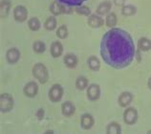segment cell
Wrapping results in <instances>:
<instances>
[{"instance_id": "52a82bcc", "label": "cell", "mask_w": 151, "mask_h": 134, "mask_svg": "<svg viewBox=\"0 0 151 134\" xmlns=\"http://www.w3.org/2000/svg\"><path fill=\"white\" fill-rule=\"evenodd\" d=\"M101 85L98 84H90L86 88V96L90 102H96L101 98Z\"/></svg>"}, {"instance_id": "603a6c76", "label": "cell", "mask_w": 151, "mask_h": 134, "mask_svg": "<svg viewBox=\"0 0 151 134\" xmlns=\"http://www.w3.org/2000/svg\"><path fill=\"white\" fill-rule=\"evenodd\" d=\"M105 131L107 134H121L122 127L118 122H111L107 125Z\"/></svg>"}, {"instance_id": "83f0119b", "label": "cell", "mask_w": 151, "mask_h": 134, "mask_svg": "<svg viewBox=\"0 0 151 134\" xmlns=\"http://www.w3.org/2000/svg\"><path fill=\"white\" fill-rule=\"evenodd\" d=\"M75 12L79 15H82V17H89L91 14V9L86 5H81L78 7H75Z\"/></svg>"}, {"instance_id": "9a60e30c", "label": "cell", "mask_w": 151, "mask_h": 134, "mask_svg": "<svg viewBox=\"0 0 151 134\" xmlns=\"http://www.w3.org/2000/svg\"><path fill=\"white\" fill-rule=\"evenodd\" d=\"M76 112V106L73 102L71 101H65L61 104V113L62 115L66 118L72 117Z\"/></svg>"}, {"instance_id": "6da1fadb", "label": "cell", "mask_w": 151, "mask_h": 134, "mask_svg": "<svg viewBox=\"0 0 151 134\" xmlns=\"http://www.w3.org/2000/svg\"><path fill=\"white\" fill-rule=\"evenodd\" d=\"M101 56L105 63L114 69H124L134 61L136 49L132 37L121 28H112L103 35Z\"/></svg>"}, {"instance_id": "44dd1931", "label": "cell", "mask_w": 151, "mask_h": 134, "mask_svg": "<svg viewBox=\"0 0 151 134\" xmlns=\"http://www.w3.org/2000/svg\"><path fill=\"white\" fill-rule=\"evenodd\" d=\"M118 23V17L114 12H110L108 14H106L105 17V25L108 28L112 29L115 28Z\"/></svg>"}, {"instance_id": "ba28073f", "label": "cell", "mask_w": 151, "mask_h": 134, "mask_svg": "<svg viewBox=\"0 0 151 134\" xmlns=\"http://www.w3.org/2000/svg\"><path fill=\"white\" fill-rule=\"evenodd\" d=\"M5 57H6V61L8 63L14 65L15 63H17L18 61L20 60L21 53H20V51H19V49L17 48V47H12V48L8 49L6 51Z\"/></svg>"}, {"instance_id": "f1b7e54d", "label": "cell", "mask_w": 151, "mask_h": 134, "mask_svg": "<svg viewBox=\"0 0 151 134\" xmlns=\"http://www.w3.org/2000/svg\"><path fill=\"white\" fill-rule=\"evenodd\" d=\"M46 50L45 43L41 40H35L33 43V51L35 54H42L44 53Z\"/></svg>"}, {"instance_id": "d6a6232c", "label": "cell", "mask_w": 151, "mask_h": 134, "mask_svg": "<svg viewBox=\"0 0 151 134\" xmlns=\"http://www.w3.org/2000/svg\"><path fill=\"white\" fill-rule=\"evenodd\" d=\"M147 86H148V88L151 90V76L148 78V80H147Z\"/></svg>"}, {"instance_id": "d6986e66", "label": "cell", "mask_w": 151, "mask_h": 134, "mask_svg": "<svg viewBox=\"0 0 151 134\" xmlns=\"http://www.w3.org/2000/svg\"><path fill=\"white\" fill-rule=\"evenodd\" d=\"M137 47L141 52H148L151 50V39L146 37H140L137 43Z\"/></svg>"}, {"instance_id": "30bf717a", "label": "cell", "mask_w": 151, "mask_h": 134, "mask_svg": "<svg viewBox=\"0 0 151 134\" xmlns=\"http://www.w3.org/2000/svg\"><path fill=\"white\" fill-rule=\"evenodd\" d=\"M38 93V84L35 81H28L23 87V94L27 98H35Z\"/></svg>"}, {"instance_id": "5bb4252c", "label": "cell", "mask_w": 151, "mask_h": 134, "mask_svg": "<svg viewBox=\"0 0 151 134\" xmlns=\"http://www.w3.org/2000/svg\"><path fill=\"white\" fill-rule=\"evenodd\" d=\"M63 51H64V48H63V45L60 41L55 40L51 43L50 54L54 58H58L59 57H61L63 54Z\"/></svg>"}, {"instance_id": "7a4b0ae2", "label": "cell", "mask_w": 151, "mask_h": 134, "mask_svg": "<svg viewBox=\"0 0 151 134\" xmlns=\"http://www.w3.org/2000/svg\"><path fill=\"white\" fill-rule=\"evenodd\" d=\"M32 74H33L35 80L41 84H45L49 81L48 68L42 62H37V63H35L33 66V68H32Z\"/></svg>"}, {"instance_id": "3957f363", "label": "cell", "mask_w": 151, "mask_h": 134, "mask_svg": "<svg viewBox=\"0 0 151 134\" xmlns=\"http://www.w3.org/2000/svg\"><path fill=\"white\" fill-rule=\"evenodd\" d=\"M73 11H75L74 7L62 4L58 0H55L50 5V12L55 17H58V15L60 14H70L73 13Z\"/></svg>"}, {"instance_id": "9c48e42d", "label": "cell", "mask_w": 151, "mask_h": 134, "mask_svg": "<svg viewBox=\"0 0 151 134\" xmlns=\"http://www.w3.org/2000/svg\"><path fill=\"white\" fill-rule=\"evenodd\" d=\"M14 20L17 22H19V23H22V22H25L28 18V10L25 6L23 5H17L14 7Z\"/></svg>"}, {"instance_id": "836d02e7", "label": "cell", "mask_w": 151, "mask_h": 134, "mask_svg": "<svg viewBox=\"0 0 151 134\" xmlns=\"http://www.w3.org/2000/svg\"><path fill=\"white\" fill-rule=\"evenodd\" d=\"M54 132H55L54 130H51V129H49V130L45 131V134H50V133H54Z\"/></svg>"}, {"instance_id": "f546056e", "label": "cell", "mask_w": 151, "mask_h": 134, "mask_svg": "<svg viewBox=\"0 0 151 134\" xmlns=\"http://www.w3.org/2000/svg\"><path fill=\"white\" fill-rule=\"evenodd\" d=\"M60 3L62 4H65V5H69V6H72V7H78V6H81L82 5L83 3L87 0H58Z\"/></svg>"}, {"instance_id": "4316f807", "label": "cell", "mask_w": 151, "mask_h": 134, "mask_svg": "<svg viewBox=\"0 0 151 134\" xmlns=\"http://www.w3.org/2000/svg\"><path fill=\"white\" fill-rule=\"evenodd\" d=\"M55 35L59 39H65L68 37V27L65 24H62L55 31Z\"/></svg>"}, {"instance_id": "ac0fdd59", "label": "cell", "mask_w": 151, "mask_h": 134, "mask_svg": "<svg viewBox=\"0 0 151 134\" xmlns=\"http://www.w3.org/2000/svg\"><path fill=\"white\" fill-rule=\"evenodd\" d=\"M101 61L98 57L94 56H90L87 58V66L91 71H94V72H98L99 70L101 69Z\"/></svg>"}, {"instance_id": "277c9868", "label": "cell", "mask_w": 151, "mask_h": 134, "mask_svg": "<svg viewBox=\"0 0 151 134\" xmlns=\"http://www.w3.org/2000/svg\"><path fill=\"white\" fill-rule=\"evenodd\" d=\"M14 106V100L10 93H2L0 95V110L2 113H8L12 111Z\"/></svg>"}, {"instance_id": "ffe728a7", "label": "cell", "mask_w": 151, "mask_h": 134, "mask_svg": "<svg viewBox=\"0 0 151 134\" xmlns=\"http://www.w3.org/2000/svg\"><path fill=\"white\" fill-rule=\"evenodd\" d=\"M12 8L11 0H1L0 1V17L2 19L6 18L10 14Z\"/></svg>"}, {"instance_id": "e0dca14e", "label": "cell", "mask_w": 151, "mask_h": 134, "mask_svg": "<svg viewBox=\"0 0 151 134\" xmlns=\"http://www.w3.org/2000/svg\"><path fill=\"white\" fill-rule=\"evenodd\" d=\"M111 9H112V1H110V0H104V1H101L98 5L96 9V14L103 17V15L108 14L111 12Z\"/></svg>"}, {"instance_id": "7c38bea8", "label": "cell", "mask_w": 151, "mask_h": 134, "mask_svg": "<svg viewBox=\"0 0 151 134\" xmlns=\"http://www.w3.org/2000/svg\"><path fill=\"white\" fill-rule=\"evenodd\" d=\"M95 125V119L92 114L83 113L81 116V128L84 130H90Z\"/></svg>"}, {"instance_id": "4fadbf2b", "label": "cell", "mask_w": 151, "mask_h": 134, "mask_svg": "<svg viewBox=\"0 0 151 134\" xmlns=\"http://www.w3.org/2000/svg\"><path fill=\"white\" fill-rule=\"evenodd\" d=\"M133 99L134 96L132 93L129 91H124L122 93H121V95L118 98V104L121 107L126 108L133 102Z\"/></svg>"}, {"instance_id": "cb8c5ba5", "label": "cell", "mask_w": 151, "mask_h": 134, "mask_svg": "<svg viewBox=\"0 0 151 134\" xmlns=\"http://www.w3.org/2000/svg\"><path fill=\"white\" fill-rule=\"evenodd\" d=\"M75 85H76V87H77V89L82 91V90H85L87 87H88L89 81L85 76H78L77 78V80H76Z\"/></svg>"}, {"instance_id": "8992f818", "label": "cell", "mask_w": 151, "mask_h": 134, "mask_svg": "<svg viewBox=\"0 0 151 134\" xmlns=\"http://www.w3.org/2000/svg\"><path fill=\"white\" fill-rule=\"evenodd\" d=\"M124 124L127 125H133L138 122L139 119V113L138 110L132 107V106H127L124 111V116H122Z\"/></svg>"}, {"instance_id": "1f68e13d", "label": "cell", "mask_w": 151, "mask_h": 134, "mask_svg": "<svg viewBox=\"0 0 151 134\" xmlns=\"http://www.w3.org/2000/svg\"><path fill=\"white\" fill-rule=\"evenodd\" d=\"M113 3H114V5H115V6L122 8V7H124V6L125 5L126 0H113Z\"/></svg>"}, {"instance_id": "484cf974", "label": "cell", "mask_w": 151, "mask_h": 134, "mask_svg": "<svg viewBox=\"0 0 151 134\" xmlns=\"http://www.w3.org/2000/svg\"><path fill=\"white\" fill-rule=\"evenodd\" d=\"M41 27V22L37 17H32L28 20V28L33 32H37Z\"/></svg>"}, {"instance_id": "2e32d148", "label": "cell", "mask_w": 151, "mask_h": 134, "mask_svg": "<svg viewBox=\"0 0 151 134\" xmlns=\"http://www.w3.org/2000/svg\"><path fill=\"white\" fill-rule=\"evenodd\" d=\"M63 63L65 64L67 68L74 69L78 66V58L74 53H67L63 57Z\"/></svg>"}, {"instance_id": "7402d4cb", "label": "cell", "mask_w": 151, "mask_h": 134, "mask_svg": "<svg viewBox=\"0 0 151 134\" xmlns=\"http://www.w3.org/2000/svg\"><path fill=\"white\" fill-rule=\"evenodd\" d=\"M122 14L124 15V17H133L137 14V7L132 5V4H125V5L122 8V11H121Z\"/></svg>"}, {"instance_id": "e575fe53", "label": "cell", "mask_w": 151, "mask_h": 134, "mask_svg": "<svg viewBox=\"0 0 151 134\" xmlns=\"http://www.w3.org/2000/svg\"><path fill=\"white\" fill-rule=\"evenodd\" d=\"M147 133H151V130H148V131H147Z\"/></svg>"}, {"instance_id": "4dcf8cb0", "label": "cell", "mask_w": 151, "mask_h": 134, "mask_svg": "<svg viewBox=\"0 0 151 134\" xmlns=\"http://www.w3.org/2000/svg\"><path fill=\"white\" fill-rule=\"evenodd\" d=\"M35 116H37V118L39 121L42 120L43 118H44V116H45V110L43 108H38L37 113H35Z\"/></svg>"}, {"instance_id": "8fae6325", "label": "cell", "mask_w": 151, "mask_h": 134, "mask_svg": "<svg viewBox=\"0 0 151 134\" xmlns=\"http://www.w3.org/2000/svg\"><path fill=\"white\" fill-rule=\"evenodd\" d=\"M87 24L93 29H99V28H101V27L104 25V19H103L102 17L100 14H92L87 18Z\"/></svg>"}, {"instance_id": "d4e9b609", "label": "cell", "mask_w": 151, "mask_h": 134, "mask_svg": "<svg viewBox=\"0 0 151 134\" xmlns=\"http://www.w3.org/2000/svg\"><path fill=\"white\" fill-rule=\"evenodd\" d=\"M57 26H58V20L55 15H51L44 22V28L47 31H54L57 29Z\"/></svg>"}, {"instance_id": "5b68a950", "label": "cell", "mask_w": 151, "mask_h": 134, "mask_svg": "<svg viewBox=\"0 0 151 134\" xmlns=\"http://www.w3.org/2000/svg\"><path fill=\"white\" fill-rule=\"evenodd\" d=\"M63 94H64L63 86L59 84H54L51 86V88L49 89L48 98L52 102L55 104V102H58L61 101Z\"/></svg>"}]
</instances>
